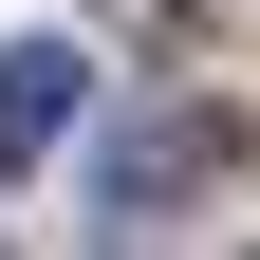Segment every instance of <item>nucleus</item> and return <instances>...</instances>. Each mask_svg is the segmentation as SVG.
I'll list each match as a JSON object with an SVG mask.
<instances>
[{"label":"nucleus","instance_id":"f03ea898","mask_svg":"<svg viewBox=\"0 0 260 260\" xmlns=\"http://www.w3.org/2000/svg\"><path fill=\"white\" fill-rule=\"evenodd\" d=\"M56 130H75V56L19 38V56H0V168H19V149H56Z\"/></svg>","mask_w":260,"mask_h":260},{"label":"nucleus","instance_id":"f257e3e1","mask_svg":"<svg viewBox=\"0 0 260 260\" xmlns=\"http://www.w3.org/2000/svg\"><path fill=\"white\" fill-rule=\"evenodd\" d=\"M223 168H242L223 112H130V130H112V223H168L186 186H223Z\"/></svg>","mask_w":260,"mask_h":260},{"label":"nucleus","instance_id":"7ed1b4c3","mask_svg":"<svg viewBox=\"0 0 260 260\" xmlns=\"http://www.w3.org/2000/svg\"><path fill=\"white\" fill-rule=\"evenodd\" d=\"M130 19H186V0H130Z\"/></svg>","mask_w":260,"mask_h":260}]
</instances>
